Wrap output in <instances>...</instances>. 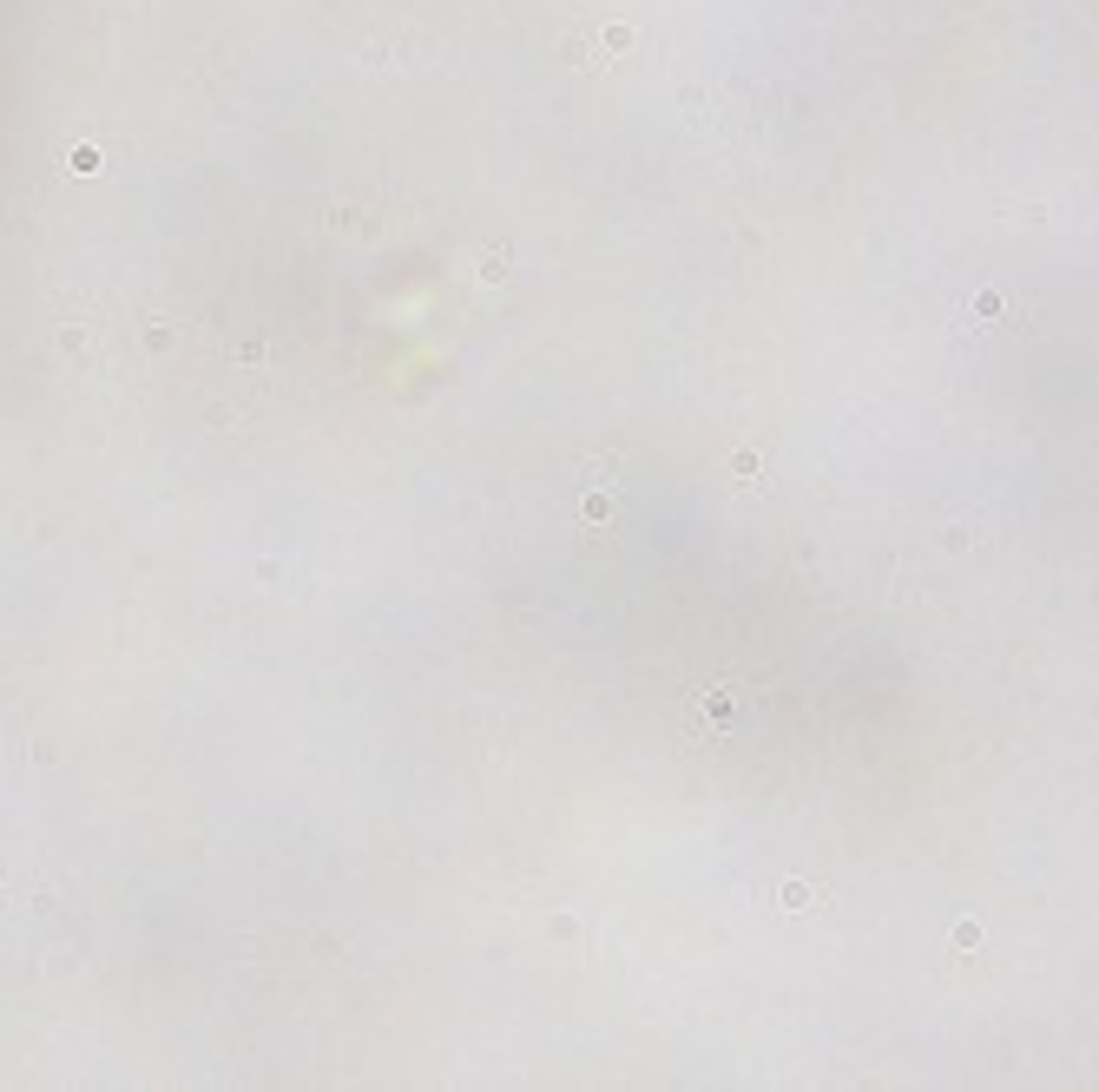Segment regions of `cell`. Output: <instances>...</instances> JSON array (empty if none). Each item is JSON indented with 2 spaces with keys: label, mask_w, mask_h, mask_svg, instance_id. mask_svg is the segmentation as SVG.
Returning a JSON list of instances; mask_svg holds the SVG:
<instances>
[{
  "label": "cell",
  "mask_w": 1099,
  "mask_h": 1092,
  "mask_svg": "<svg viewBox=\"0 0 1099 1092\" xmlns=\"http://www.w3.org/2000/svg\"><path fill=\"white\" fill-rule=\"evenodd\" d=\"M481 277L500 283V277H507V251H487V257H481Z\"/></svg>",
  "instance_id": "3957f363"
},
{
  "label": "cell",
  "mask_w": 1099,
  "mask_h": 1092,
  "mask_svg": "<svg viewBox=\"0 0 1099 1092\" xmlns=\"http://www.w3.org/2000/svg\"><path fill=\"white\" fill-rule=\"evenodd\" d=\"M586 520L606 526V520H613V494H586Z\"/></svg>",
  "instance_id": "7a4b0ae2"
},
{
  "label": "cell",
  "mask_w": 1099,
  "mask_h": 1092,
  "mask_svg": "<svg viewBox=\"0 0 1099 1092\" xmlns=\"http://www.w3.org/2000/svg\"><path fill=\"white\" fill-rule=\"evenodd\" d=\"M817 901V888H803V882H784V908H810Z\"/></svg>",
  "instance_id": "277c9868"
},
{
  "label": "cell",
  "mask_w": 1099,
  "mask_h": 1092,
  "mask_svg": "<svg viewBox=\"0 0 1099 1092\" xmlns=\"http://www.w3.org/2000/svg\"><path fill=\"white\" fill-rule=\"evenodd\" d=\"M730 704H738V691H730V684H704V691H698V724H704V731H724V724H730Z\"/></svg>",
  "instance_id": "6da1fadb"
},
{
  "label": "cell",
  "mask_w": 1099,
  "mask_h": 1092,
  "mask_svg": "<svg viewBox=\"0 0 1099 1092\" xmlns=\"http://www.w3.org/2000/svg\"><path fill=\"white\" fill-rule=\"evenodd\" d=\"M730 467H738L745 481H751V474H764V461H758V448H738V461H730Z\"/></svg>",
  "instance_id": "5b68a950"
}]
</instances>
